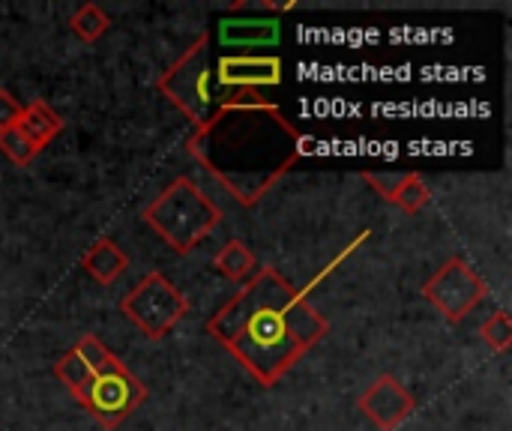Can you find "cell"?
<instances>
[{
  "label": "cell",
  "instance_id": "ba28073f",
  "mask_svg": "<svg viewBox=\"0 0 512 431\" xmlns=\"http://www.w3.org/2000/svg\"><path fill=\"white\" fill-rule=\"evenodd\" d=\"M216 87L225 93H261L264 87H279L285 66L273 54H222L213 69Z\"/></svg>",
  "mask_w": 512,
  "mask_h": 431
},
{
  "label": "cell",
  "instance_id": "5bb4252c",
  "mask_svg": "<svg viewBox=\"0 0 512 431\" xmlns=\"http://www.w3.org/2000/svg\"><path fill=\"white\" fill-rule=\"evenodd\" d=\"M213 264H216V270H219L225 279H231V282H249V279L255 276V270H258L255 252H252L243 240H228V243L216 252Z\"/></svg>",
  "mask_w": 512,
  "mask_h": 431
},
{
  "label": "cell",
  "instance_id": "e0dca14e",
  "mask_svg": "<svg viewBox=\"0 0 512 431\" xmlns=\"http://www.w3.org/2000/svg\"><path fill=\"white\" fill-rule=\"evenodd\" d=\"M480 339L492 348V351H498V354H507L512 348V321L507 312H495L489 321H483V327H480Z\"/></svg>",
  "mask_w": 512,
  "mask_h": 431
},
{
  "label": "cell",
  "instance_id": "277c9868",
  "mask_svg": "<svg viewBox=\"0 0 512 431\" xmlns=\"http://www.w3.org/2000/svg\"><path fill=\"white\" fill-rule=\"evenodd\" d=\"M222 222V210L192 177L171 180L147 207L144 225L177 255H189Z\"/></svg>",
  "mask_w": 512,
  "mask_h": 431
},
{
  "label": "cell",
  "instance_id": "3957f363",
  "mask_svg": "<svg viewBox=\"0 0 512 431\" xmlns=\"http://www.w3.org/2000/svg\"><path fill=\"white\" fill-rule=\"evenodd\" d=\"M54 375L105 431L126 423L147 399V387L96 336H81L57 360Z\"/></svg>",
  "mask_w": 512,
  "mask_h": 431
},
{
  "label": "cell",
  "instance_id": "2e32d148",
  "mask_svg": "<svg viewBox=\"0 0 512 431\" xmlns=\"http://www.w3.org/2000/svg\"><path fill=\"white\" fill-rule=\"evenodd\" d=\"M0 153H3L12 165H18V168H27V165L39 156V150L30 144V138H27L18 126L0 132Z\"/></svg>",
  "mask_w": 512,
  "mask_h": 431
},
{
  "label": "cell",
  "instance_id": "9c48e42d",
  "mask_svg": "<svg viewBox=\"0 0 512 431\" xmlns=\"http://www.w3.org/2000/svg\"><path fill=\"white\" fill-rule=\"evenodd\" d=\"M357 408L381 431H396L414 414L417 399L411 396V390L402 381H396L393 375H381L360 393Z\"/></svg>",
  "mask_w": 512,
  "mask_h": 431
},
{
  "label": "cell",
  "instance_id": "9a60e30c",
  "mask_svg": "<svg viewBox=\"0 0 512 431\" xmlns=\"http://www.w3.org/2000/svg\"><path fill=\"white\" fill-rule=\"evenodd\" d=\"M108 27H111V15H108L102 6H96V3L78 6V9L72 12V18H69V30H72L81 42H87V45H93L99 36H105Z\"/></svg>",
  "mask_w": 512,
  "mask_h": 431
},
{
  "label": "cell",
  "instance_id": "7c38bea8",
  "mask_svg": "<svg viewBox=\"0 0 512 431\" xmlns=\"http://www.w3.org/2000/svg\"><path fill=\"white\" fill-rule=\"evenodd\" d=\"M18 129L30 138V144L42 153L60 132H63V117L45 102V99H33L24 105Z\"/></svg>",
  "mask_w": 512,
  "mask_h": 431
},
{
  "label": "cell",
  "instance_id": "6da1fadb",
  "mask_svg": "<svg viewBox=\"0 0 512 431\" xmlns=\"http://www.w3.org/2000/svg\"><path fill=\"white\" fill-rule=\"evenodd\" d=\"M207 333L261 384L276 387L327 333V318L276 267L249 282L207 321Z\"/></svg>",
  "mask_w": 512,
  "mask_h": 431
},
{
  "label": "cell",
  "instance_id": "ac0fdd59",
  "mask_svg": "<svg viewBox=\"0 0 512 431\" xmlns=\"http://www.w3.org/2000/svg\"><path fill=\"white\" fill-rule=\"evenodd\" d=\"M21 111H24V105H21L9 90H3V87H0V132H3V129L18 126Z\"/></svg>",
  "mask_w": 512,
  "mask_h": 431
},
{
  "label": "cell",
  "instance_id": "8992f818",
  "mask_svg": "<svg viewBox=\"0 0 512 431\" xmlns=\"http://www.w3.org/2000/svg\"><path fill=\"white\" fill-rule=\"evenodd\" d=\"M120 312L150 342H159L189 315V300L165 273L153 270L129 294H123Z\"/></svg>",
  "mask_w": 512,
  "mask_h": 431
},
{
  "label": "cell",
  "instance_id": "7a4b0ae2",
  "mask_svg": "<svg viewBox=\"0 0 512 431\" xmlns=\"http://www.w3.org/2000/svg\"><path fill=\"white\" fill-rule=\"evenodd\" d=\"M189 156L243 204L255 207L309 150L312 141L267 96L231 102L186 138Z\"/></svg>",
  "mask_w": 512,
  "mask_h": 431
},
{
  "label": "cell",
  "instance_id": "5b68a950",
  "mask_svg": "<svg viewBox=\"0 0 512 431\" xmlns=\"http://www.w3.org/2000/svg\"><path fill=\"white\" fill-rule=\"evenodd\" d=\"M159 93L198 129L204 126L219 108L231 102H246L261 93H225L216 87L213 66H210V36L201 33L156 81Z\"/></svg>",
  "mask_w": 512,
  "mask_h": 431
},
{
  "label": "cell",
  "instance_id": "8fae6325",
  "mask_svg": "<svg viewBox=\"0 0 512 431\" xmlns=\"http://www.w3.org/2000/svg\"><path fill=\"white\" fill-rule=\"evenodd\" d=\"M81 270L93 279V282H99V285H114L126 270H129V255L114 243V240H108V237H102V240H96L84 255H81Z\"/></svg>",
  "mask_w": 512,
  "mask_h": 431
},
{
  "label": "cell",
  "instance_id": "30bf717a",
  "mask_svg": "<svg viewBox=\"0 0 512 431\" xmlns=\"http://www.w3.org/2000/svg\"><path fill=\"white\" fill-rule=\"evenodd\" d=\"M363 180L393 207L405 210V213H420L429 201H432V192L426 186V180L417 174V171H363Z\"/></svg>",
  "mask_w": 512,
  "mask_h": 431
},
{
  "label": "cell",
  "instance_id": "52a82bcc",
  "mask_svg": "<svg viewBox=\"0 0 512 431\" xmlns=\"http://www.w3.org/2000/svg\"><path fill=\"white\" fill-rule=\"evenodd\" d=\"M423 297L450 321L459 324L465 321L486 297H489V285L483 282V276L465 261V258H450L444 261L423 285Z\"/></svg>",
  "mask_w": 512,
  "mask_h": 431
},
{
  "label": "cell",
  "instance_id": "4fadbf2b",
  "mask_svg": "<svg viewBox=\"0 0 512 431\" xmlns=\"http://www.w3.org/2000/svg\"><path fill=\"white\" fill-rule=\"evenodd\" d=\"M219 39L228 48H252V45H273L279 42V21L276 18H249V21H222Z\"/></svg>",
  "mask_w": 512,
  "mask_h": 431
}]
</instances>
